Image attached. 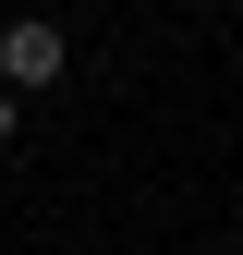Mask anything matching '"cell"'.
I'll list each match as a JSON object with an SVG mask.
<instances>
[{
  "mask_svg": "<svg viewBox=\"0 0 243 255\" xmlns=\"http://www.w3.org/2000/svg\"><path fill=\"white\" fill-rule=\"evenodd\" d=\"M12 146H24V98L0 85V158H12Z\"/></svg>",
  "mask_w": 243,
  "mask_h": 255,
  "instance_id": "obj_2",
  "label": "cell"
},
{
  "mask_svg": "<svg viewBox=\"0 0 243 255\" xmlns=\"http://www.w3.org/2000/svg\"><path fill=\"white\" fill-rule=\"evenodd\" d=\"M73 73V37H61L49 12H12L0 24V85H12V98H37V85H61Z\"/></svg>",
  "mask_w": 243,
  "mask_h": 255,
  "instance_id": "obj_1",
  "label": "cell"
}]
</instances>
